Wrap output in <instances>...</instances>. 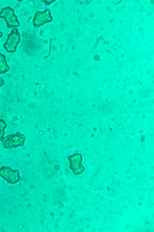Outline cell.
Returning a JSON list of instances; mask_svg holds the SVG:
<instances>
[{
	"label": "cell",
	"instance_id": "6da1fadb",
	"mask_svg": "<svg viewBox=\"0 0 154 232\" xmlns=\"http://www.w3.org/2000/svg\"><path fill=\"white\" fill-rule=\"evenodd\" d=\"M25 136L20 132L9 134L3 137L1 140L3 147L6 149H11L22 146L24 144Z\"/></svg>",
	"mask_w": 154,
	"mask_h": 232
},
{
	"label": "cell",
	"instance_id": "7a4b0ae2",
	"mask_svg": "<svg viewBox=\"0 0 154 232\" xmlns=\"http://www.w3.org/2000/svg\"><path fill=\"white\" fill-rule=\"evenodd\" d=\"M20 40V35L18 30L16 28H14L8 35L6 42L3 44V47L8 52H14L17 50V45Z\"/></svg>",
	"mask_w": 154,
	"mask_h": 232
},
{
	"label": "cell",
	"instance_id": "3957f363",
	"mask_svg": "<svg viewBox=\"0 0 154 232\" xmlns=\"http://www.w3.org/2000/svg\"><path fill=\"white\" fill-rule=\"evenodd\" d=\"M0 18L4 19L9 28L18 27L20 25L14 10L9 6L4 7L0 11Z\"/></svg>",
	"mask_w": 154,
	"mask_h": 232
},
{
	"label": "cell",
	"instance_id": "277c9868",
	"mask_svg": "<svg viewBox=\"0 0 154 232\" xmlns=\"http://www.w3.org/2000/svg\"><path fill=\"white\" fill-rule=\"evenodd\" d=\"M0 176L7 182L14 184L19 181L20 177L19 171L13 170L9 166H2L0 168Z\"/></svg>",
	"mask_w": 154,
	"mask_h": 232
},
{
	"label": "cell",
	"instance_id": "5b68a950",
	"mask_svg": "<svg viewBox=\"0 0 154 232\" xmlns=\"http://www.w3.org/2000/svg\"><path fill=\"white\" fill-rule=\"evenodd\" d=\"M70 167L75 174L82 172L83 167L82 164V157L80 154H75L68 157Z\"/></svg>",
	"mask_w": 154,
	"mask_h": 232
},
{
	"label": "cell",
	"instance_id": "8992f818",
	"mask_svg": "<svg viewBox=\"0 0 154 232\" xmlns=\"http://www.w3.org/2000/svg\"><path fill=\"white\" fill-rule=\"evenodd\" d=\"M10 69V67L7 63L5 56L0 53V74L5 73Z\"/></svg>",
	"mask_w": 154,
	"mask_h": 232
},
{
	"label": "cell",
	"instance_id": "52a82bcc",
	"mask_svg": "<svg viewBox=\"0 0 154 232\" xmlns=\"http://www.w3.org/2000/svg\"><path fill=\"white\" fill-rule=\"evenodd\" d=\"M7 126V124L5 121L0 119V140L4 137L5 134V130Z\"/></svg>",
	"mask_w": 154,
	"mask_h": 232
},
{
	"label": "cell",
	"instance_id": "ba28073f",
	"mask_svg": "<svg viewBox=\"0 0 154 232\" xmlns=\"http://www.w3.org/2000/svg\"><path fill=\"white\" fill-rule=\"evenodd\" d=\"M102 39V36H101L100 37H98L97 39L96 42L95 43V44L94 45V47H94L95 48H96V47H97V46H98V44H99V43L100 42V41Z\"/></svg>",
	"mask_w": 154,
	"mask_h": 232
},
{
	"label": "cell",
	"instance_id": "9c48e42d",
	"mask_svg": "<svg viewBox=\"0 0 154 232\" xmlns=\"http://www.w3.org/2000/svg\"><path fill=\"white\" fill-rule=\"evenodd\" d=\"M5 83L4 80L0 76V88L5 84Z\"/></svg>",
	"mask_w": 154,
	"mask_h": 232
},
{
	"label": "cell",
	"instance_id": "30bf717a",
	"mask_svg": "<svg viewBox=\"0 0 154 232\" xmlns=\"http://www.w3.org/2000/svg\"><path fill=\"white\" fill-rule=\"evenodd\" d=\"M100 56L98 55H95L94 57V59L95 60H98L100 59Z\"/></svg>",
	"mask_w": 154,
	"mask_h": 232
},
{
	"label": "cell",
	"instance_id": "8fae6325",
	"mask_svg": "<svg viewBox=\"0 0 154 232\" xmlns=\"http://www.w3.org/2000/svg\"><path fill=\"white\" fill-rule=\"evenodd\" d=\"M134 92V91L133 90L131 89L129 91V94L130 95H132L133 93Z\"/></svg>",
	"mask_w": 154,
	"mask_h": 232
},
{
	"label": "cell",
	"instance_id": "7c38bea8",
	"mask_svg": "<svg viewBox=\"0 0 154 232\" xmlns=\"http://www.w3.org/2000/svg\"><path fill=\"white\" fill-rule=\"evenodd\" d=\"M104 101L106 103H107L109 102V99L107 98H106L104 100Z\"/></svg>",
	"mask_w": 154,
	"mask_h": 232
},
{
	"label": "cell",
	"instance_id": "4fadbf2b",
	"mask_svg": "<svg viewBox=\"0 0 154 232\" xmlns=\"http://www.w3.org/2000/svg\"><path fill=\"white\" fill-rule=\"evenodd\" d=\"M146 93H149L151 92V90L150 89H148L146 91Z\"/></svg>",
	"mask_w": 154,
	"mask_h": 232
},
{
	"label": "cell",
	"instance_id": "5bb4252c",
	"mask_svg": "<svg viewBox=\"0 0 154 232\" xmlns=\"http://www.w3.org/2000/svg\"><path fill=\"white\" fill-rule=\"evenodd\" d=\"M147 96H148L146 94L143 95V98H146L147 97Z\"/></svg>",
	"mask_w": 154,
	"mask_h": 232
},
{
	"label": "cell",
	"instance_id": "9a60e30c",
	"mask_svg": "<svg viewBox=\"0 0 154 232\" xmlns=\"http://www.w3.org/2000/svg\"><path fill=\"white\" fill-rule=\"evenodd\" d=\"M136 102V99L135 98L133 99V103H135Z\"/></svg>",
	"mask_w": 154,
	"mask_h": 232
},
{
	"label": "cell",
	"instance_id": "2e32d148",
	"mask_svg": "<svg viewBox=\"0 0 154 232\" xmlns=\"http://www.w3.org/2000/svg\"><path fill=\"white\" fill-rule=\"evenodd\" d=\"M139 84L140 85H141L143 84V82H142L140 81L139 82Z\"/></svg>",
	"mask_w": 154,
	"mask_h": 232
},
{
	"label": "cell",
	"instance_id": "e0dca14e",
	"mask_svg": "<svg viewBox=\"0 0 154 232\" xmlns=\"http://www.w3.org/2000/svg\"><path fill=\"white\" fill-rule=\"evenodd\" d=\"M105 43L106 44H109V43H108V41H105L104 42V44Z\"/></svg>",
	"mask_w": 154,
	"mask_h": 232
},
{
	"label": "cell",
	"instance_id": "ac0fdd59",
	"mask_svg": "<svg viewBox=\"0 0 154 232\" xmlns=\"http://www.w3.org/2000/svg\"><path fill=\"white\" fill-rule=\"evenodd\" d=\"M2 35H3L1 31H0V38L2 37Z\"/></svg>",
	"mask_w": 154,
	"mask_h": 232
},
{
	"label": "cell",
	"instance_id": "d6986e66",
	"mask_svg": "<svg viewBox=\"0 0 154 232\" xmlns=\"http://www.w3.org/2000/svg\"><path fill=\"white\" fill-rule=\"evenodd\" d=\"M139 92V93H140V94L143 93V91L142 90H140Z\"/></svg>",
	"mask_w": 154,
	"mask_h": 232
},
{
	"label": "cell",
	"instance_id": "ffe728a7",
	"mask_svg": "<svg viewBox=\"0 0 154 232\" xmlns=\"http://www.w3.org/2000/svg\"><path fill=\"white\" fill-rule=\"evenodd\" d=\"M138 205H139V206H141V205H142V203L141 202H140L139 203Z\"/></svg>",
	"mask_w": 154,
	"mask_h": 232
},
{
	"label": "cell",
	"instance_id": "44dd1931",
	"mask_svg": "<svg viewBox=\"0 0 154 232\" xmlns=\"http://www.w3.org/2000/svg\"><path fill=\"white\" fill-rule=\"evenodd\" d=\"M113 21V20L112 19H110V20L109 21H111L110 22L112 23V22Z\"/></svg>",
	"mask_w": 154,
	"mask_h": 232
},
{
	"label": "cell",
	"instance_id": "7402d4cb",
	"mask_svg": "<svg viewBox=\"0 0 154 232\" xmlns=\"http://www.w3.org/2000/svg\"><path fill=\"white\" fill-rule=\"evenodd\" d=\"M107 189L108 191H109L110 189L109 187H107Z\"/></svg>",
	"mask_w": 154,
	"mask_h": 232
},
{
	"label": "cell",
	"instance_id": "603a6c76",
	"mask_svg": "<svg viewBox=\"0 0 154 232\" xmlns=\"http://www.w3.org/2000/svg\"><path fill=\"white\" fill-rule=\"evenodd\" d=\"M121 1H119V2H118V3H116V4H114V5H116V4H119V3L120 2H121Z\"/></svg>",
	"mask_w": 154,
	"mask_h": 232
},
{
	"label": "cell",
	"instance_id": "cb8c5ba5",
	"mask_svg": "<svg viewBox=\"0 0 154 232\" xmlns=\"http://www.w3.org/2000/svg\"><path fill=\"white\" fill-rule=\"evenodd\" d=\"M127 80H128L129 79H128V78H127Z\"/></svg>",
	"mask_w": 154,
	"mask_h": 232
},
{
	"label": "cell",
	"instance_id": "d4e9b609",
	"mask_svg": "<svg viewBox=\"0 0 154 232\" xmlns=\"http://www.w3.org/2000/svg\"><path fill=\"white\" fill-rule=\"evenodd\" d=\"M124 82H126V80H124Z\"/></svg>",
	"mask_w": 154,
	"mask_h": 232
},
{
	"label": "cell",
	"instance_id": "484cf974",
	"mask_svg": "<svg viewBox=\"0 0 154 232\" xmlns=\"http://www.w3.org/2000/svg\"><path fill=\"white\" fill-rule=\"evenodd\" d=\"M119 80H118H118H117V81H118V82H119Z\"/></svg>",
	"mask_w": 154,
	"mask_h": 232
}]
</instances>
